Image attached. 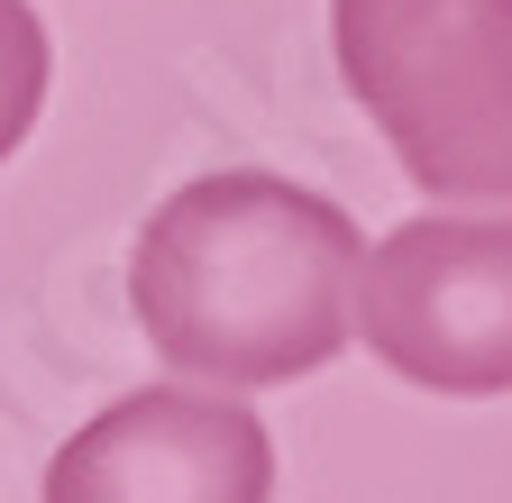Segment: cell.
<instances>
[{
    "mask_svg": "<svg viewBox=\"0 0 512 503\" xmlns=\"http://www.w3.org/2000/svg\"><path fill=\"white\" fill-rule=\"evenodd\" d=\"M357 339L421 394H512V211H421L357 266Z\"/></svg>",
    "mask_w": 512,
    "mask_h": 503,
    "instance_id": "3",
    "label": "cell"
},
{
    "mask_svg": "<svg viewBox=\"0 0 512 503\" xmlns=\"http://www.w3.org/2000/svg\"><path fill=\"white\" fill-rule=\"evenodd\" d=\"M46 494L55 503H119V494L256 503V494H275V439L229 394L147 385V394H119L101 421H83L46 458Z\"/></svg>",
    "mask_w": 512,
    "mask_h": 503,
    "instance_id": "4",
    "label": "cell"
},
{
    "mask_svg": "<svg viewBox=\"0 0 512 503\" xmlns=\"http://www.w3.org/2000/svg\"><path fill=\"white\" fill-rule=\"evenodd\" d=\"M357 220L284 174H192L128 257V311L174 375L293 385L357 339Z\"/></svg>",
    "mask_w": 512,
    "mask_h": 503,
    "instance_id": "1",
    "label": "cell"
},
{
    "mask_svg": "<svg viewBox=\"0 0 512 503\" xmlns=\"http://www.w3.org/2000/svg\"><path fill=\"white\" fill-rule=\"evenodd\" d=\"M330 46L430 202H512V0H330Z\"/></svg>",
    "mask_w": 512,
    "mask_h": 503,
    "instance_id": "2",
    "label": "cell"
},
{
    "mask_svg": "<svg viewBox=\"0 0 512 503\" xmlns=\"http://www.w3.org/2000/svg\"><path fill=\"white\" fill-rule=\"evenodd\" d=\"M46 83H55V46H46V19L28 0H0V165H10L46 110Z\"/></svg>",
    "mask_w": 512,
    "mask_h": 503,
    "instance_id": "5",
    "label": "cell"
}]
</instances>
